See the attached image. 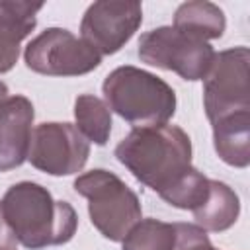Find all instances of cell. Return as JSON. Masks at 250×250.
Returning a JSON list of instances; mask_svg holds the SVG:
<instances>
[{
  "label": "cell",
  "instance_id": "obj_12",
  "mask_svg": "<svg viewBox=\"0 0 250 250\" xmlns=\"http://www.w3.org/2000/svg\"><path fill=\"white\" fill-rule=\"evenodd\" d=\"M195 225L207 232H223L230 229L240 215V199L236 191L219 180H209V191L201 205L193 211Z\"/></svg>",
  "mask_w": 250,
  "mask_h": 250
},
{
  "label": "cell",
  "instance_id": "obj_10",
  "mask_svg": "<svg viewBox=\"0 0 250 250\" xmlns=\"http://www.w3.org/2000/svg\"><path fill=\"white\" fill-rule=\"evenodd\" d=\"M33 104L16 94L0 104V172L14 170L27 160L33 133Z\"/></svg>",
  "mask_w": 250,
  "mask_h": 250
},
{
  "label": "cell",
  "instance_id": "obj_20",
  "mask_svg": "<svg viewBox=\"0 0 250 250\" xmlns=\"http://www.w3.org/2000/svg\"><path fill=\"white\" fill-rule=\"evenodd\" d=\"M8 94H10V92H8V86H6V84L0 80V104H2V102L8 98Z\"/></svg>",
  "mask_w": 250,
  "mask_h": 250
},
{
  "label": "cell",
  "instance_id": "obj_11",
  "mask_svg": "<svg viewBox=\"0 0 250 250\" xmlns=\"http://www.w3.org/2000/svg\"><path fill=\"white\" fill-rule=\"evenodd\" d=\"M213 125V146L219 158L234 168L250 164V111L227 115Z\"/></svg>",
  "mask_w": 250,
  "mask_h": 250
},
{
  "label": "cell",
  "instance_id": "obj_18",
  "mask_svg": "<svg viewBox=\"0 0 250 250\" xmlns=\"http://www.w3.org/2000/svg\"><path fill=\"white\" fill-rule=\"evenodd\" d=\"M23 39L25 37L21 33H18L16 29L0 21V74L14 68L20 57V43Z\"/></svg>",
  "mask_w": 250,
  "mask_h": 250
},
{
  "label": "cell",
  "instance_id": "obj_16",
  "mask_svg": "<svg viewBox=\"0 0 250 250\" xmlns=\"http://www.w3.org/2000/svg\"><path fill=\"white\" fill-rule=\"evenodd\" d=\"M209 191V178L203 176L195 166H191L164 195L162 199L176 207V209H186L193 211L197 205L203 203Z\"/></svg>",
  "mask_w": 250,
  "mask_h": 250
},
{
  "label": "cell",
  "instance_id": "obj_17",
  "mask_svg": "<svg viewBox=\"0 0 250 250\" xmlns=\"http://www.w3.org/2000/svg\"><path fill=\"white\" fill-rule=\"evenodd\" d=\"M176 242L174 250H215L211 244L207 230H203L195 223H174Z\"/></svg>",
  "mask_w": 250,
  "mask_h": 250
},
{
  "label": "cell",
  "instance_id": "obj_1",
  "mask_svg": "<svg viewBox=\"0 0 250 250\" xmlns=\"http://www.w3.org/2000/svg\"><path fill=\"white\" fill-rule=\"evenodd\" d=\"M115 158L162 197L191 168V141L178 125L137 127L119 141Z\"/></svg>",
  "mask_w": 250,
  "mask_h": 250
},
{
  "label": "cell",
  "instance_id": "obj_4",
  "mask_svg": "<svg viewBox=\"0 0 250 250\" xmlns=\"http://www.w3.org/2000/svg\"><path fill=\"white\" fill-rule=\"evenodd\" d=\"M74 189L88 199L92 225L111 242H121L143 219L139 195L109 170L96 168L80 174L74 180Z\"/></svg>",
  "mask_w": 250,
  "mask_h": 250
},
{
  "label": "cell",
  "instance_id": "obj_6",
  "mask_svg": "<svg viewBox=\"0 0 250 250\" xmlns=\"http://www.w3.org/2000/svg\"><path fill=\"white\" fill-rule=\"evenodd\" d=\"M248 64L250 51L244 45L215 53L203 78V107L211 123L238 111H250Z\"/></svg>",
  "mask_w": 250,
  "mask_h": 250
},
{
  "label": "cell",
  "instance_id": "obj_2",
  "mask_svg": "<svg viewBox=\"0 0 250 250\" xmlns=\"http://www.w3.org/2000/svg\"><path fill=\"white\" fill-rule=\"evenodd\" d=\"M0 207L18 244L29 250L66 244L78 227L74 207L68 201L53 199L51 191L35 182L10 186Z\"/></svg>",
  "mask_w": 250,
  "mask_h": 250
},
{
  "label": "cell",
  "instance_id": "obj_15",
  "mask_svg": "<svg viewBox=\"0 0 250 250\" xmlns=\"http://www.w3.org/2000/svg\"><path fill=\"white\" fill-rule=\"evenodd\" d=\"M123 250H174V223L158 219H141L121 240Z\"/></svg>",
  "mask_w": 250,
  "mask_h": 250
},
{
  "label": "cell",
  "instance_id": "obj_8",
  "mask_svg": "<svg viewBox=\"0 0 250 250\" xmlns=\"http://www.w3.org/2000/svg\"><path fill=\"white\" fill-rule=\"evenodd\" d=\"M90 156V143L72 123L45 121L31 133L27 160L49 176L78 174Z\"/></svg>",
  "mask_w": 250,
  "mask_h": 250
},
{
  "label": "cell",
  "instance_id": "obj_19",
  "mask_svg": "<svg viewBox=\"0 0 250 250\" xmlns=\"http://www.w3.org/2000/svg\"><path fill=\"white\" fill-rule=\"evenodd\" d=\"M16 248H18V240H16L12 229L8 227L2 207H0V250H16Z\"/></svg>",
  "mask_w": 250,
  "mask_h": 250
},
{
  "label": "cell",
  "instance_id": "obj_5",
  "mask_svg": "<svg viewBox=\"0 0 250 250\" xmlns=\"http://www.w3.org/2000/svg\"><path fill=\"white\" fill-rule=\"evenodd\" d=\"M137 55L150 66L172 70L180 78L195 82L205 78L215 49L207 41L182 33L172 25H160L141 35Z\"/></svg>",
  "mask_w": 250,
  "mask_h": 250
},
{
  "label": "cell",
  "instance_id": "obj_14",
  "mask_svg": "<svg viewBox=\"0 0 250 250\" xmlns=\"http://www.w3.org/2000/svg\"><path fill=\"white\" fill-rule=\"evenodd\" d=\"M76 129L88 143L104 146L111 135V111L105 102L92 94H80L74 100Z\"/></svg>",
  "mask_w": 250,
  "mask_h": 250
},
{
  "label": "cell",
  "instance_id": "obj_13",
  "mask_svg": "<svg viewBox=\"0 0 250 250\" xmlns=\"http://www.w3.org/2000/svg\"><path fill=\"white\" fill-rule=\"evenodd\" d=\"M172 27L201 41H211V39H219L225 33L227 18L225 12L213 2L191 0L176 8Z\"/></svg>",
  "mask_w": 250,
  "mask_h": 250
},
{
  "label": "cell",
  "instance_id": "obj_3",
  "mask_svg": "<svg viewBox=\"0 0 250 250\" xmlns=\"http://www.w3.org/2000/svg\"><path fill=\"white\" fill-rule=\"evenodd\" d=\"M104 102L133 129L168 123L176 113L174 88L156 74L133 64L113 68L104 84Z\"/></svg>",
  "mask_w": 250,
  "mask_h": 250
},
{
  "label": "cell",
  "instance_id": "obj_9",
  "mask_svg": "<svg viewBox=\"0 0 250 250\" xmlns=\"http://www.w3.org/2000/svg\"><path fill=\"white\" fill-rule=\"evenodd\" d=\"M143 23V6L127 0H98L80 21V37L102 57L125 47Z\"/></svg>",
  "mask_w": 250,
  "mask_h": 250
},
{
  "label": "cell",
  "instance_id": "obj_7",
  "mask_svg": "<svg viewBox=\"0 0 250 250\" xmlns=\"http://www.w3.org/2000/svg\"><path fill=\"white\" fill-rule=\"evenodd\" d=\"M25 66L45 76H82L102 64V55L64 27H47L23 51Z\"/></svg>",
  "mask_w": 250,
  "mask_h": 250
}]
</instances>
